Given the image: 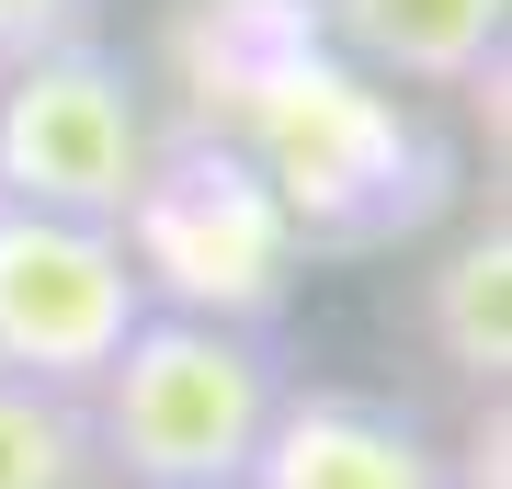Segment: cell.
Returning a JSON list of instances; mask_svg holds the SVG:
<instances>
[{"mask_svg":"<svg viewBox=\"0 0 512 489\" xmlns=\"http://www.w3.org/2000/svg\"><path fill=\"white\" fill-rule=\"evenodd\" d=\"M285 353L262 319L148 308L92 376V444L114 489H251V455L285 410Z\"/></svg>","mask_w":512,"mask_h":489,"instance_id":"obj_1","label":"cell"},{"mask_svg":"<svg viewBox=\"0 0 512 489\" xmlns=\"http://www.w3.org/2000/svg\"><path fill=\"white\" fill-rule=\"evenodd\" d=\"M103 12H114V0H0V69H23V57H46V46L103 35Z\"/></svg>","mask_w":512,"mask_h":489,"instance_id":"obj_10","label":"cell"},{"mask_svg":"<svg viewBox=\"0 0 512 489\" xmlns=\"http://www.w3.org/2000/svg\"><path fill=\"white\" fill-rule=\"evenodd\" d=\"M274 12H308V0H274Z\"/></svg>","mask_w":512,"mask_h":489,"instance_id":"obj_11","label":"cell"},{"mask_svg":"<svg viewBox=\"0 0 512 489\" xmlns=\"http://www.w3.org/2000/svg\"><path fill=\"white\" fill-rule=\"evenodd\" d=\"M251 489H456V455L433 421L353 387H285L274 433L251 455Z\"/></svg>","mask_w":512,"mask_h":489,"instance_id":"obj_6","label":"cell"},{"mask_svg":"<svg viewBox=\"0 0 512 489\" xmlns=\"http://www.w3.org/2000/svg\"><path fill=\"white\" fill-rule=\"evenodd\" d=\"M126 251L148 273V308H205V319H274L285 273L308 239L285 228L274 182L239 160L228 137H160L148 160V194L126 217Z\"/></svg>","mask_w":512,"mask_h":489,"instance_id":"obj_4","label":"cell"},{"mask_svg":"<svg viewBox=\"0 0 512 489\" xmlns=\"http://www.w3.org/2000/svg\"><path fill=\"white\" fill-rule=\"evenodd\" d=\"M148 160H160L148 80L103 35L0 69V205L80 217V228H126L137 194H148Z\"/></svg>","mask_w":512,"mask_h":489,"instance_id":"obj_3","label":"cell"},{"mask_svg":"<svg viewBox=\"0 0 512 489\" xmlns=\"http://www.w3.org/2000/svg\"><path fill=\"white\" fill-rule=\"evenodd\" d=\"M251 103L228 114V148L274 182L296 239H387L399 217L433 205L444 160L421 148V126L399 114V91H376L365 69H342L319 35L274 46L251 80Z\"/></svg>","mask_w":512,"mask_h":489,"instance_id":"obj_2","label":"cell"},{"mask_svg":"<svg viewBox=\"0 0 512 489\" xmlns=\"http://www.w3.org/2000/svg\"><path fill=\"white\" fill-rule=\"evenodd\" d=\"M308 35L376 91H478L501 80L512 0H308Z\"/></svg>","mask_w":512,"mask_h":489,"instance_id":"obj_7","label":"cell"},{"mask_svg":"<svg viewBox=\"0 0 512 489\" xmlns=\"http://www.w3.org/2000/svg\"><path fill=\"white\" fill-rule=\"evenodd\" d=\"M0 489H114L103 444H92V410L57 399V387L0 376Z\"/></svg>","mask_w":512,"mask_h":489,"instance_id":"obj_9","label":"cell"},{"mask_svg":"<svg viewBox=\"0 0 512 489\" xmlns=\"http://www.w3.org/2000/svg\"><path fill=\"white\" fill-rule=\"evenodd\" d=\"M421 319H433V353L456 364L478 399H501V376H512V239H501V217L467 228L456 251L433 262Z\"/></svg>","mask_w":512,"mask_h":489,"instance_id":"obj_8","label":"cell"},{"mask_svg":"<svg viewBox=\"0 0 512 489\" xmlns=\"http://www.w3.org/2000/svg\"><path fill=\"white\" fill-rule=\"evenodd\" d=\"M137 319H148V273L126 251V228L0 205V376L92 399V376Z\"/></svg>","mask_w":512,"mask_h":489,"instance_id":"obj_5","label":"cell"}]
</instances>
